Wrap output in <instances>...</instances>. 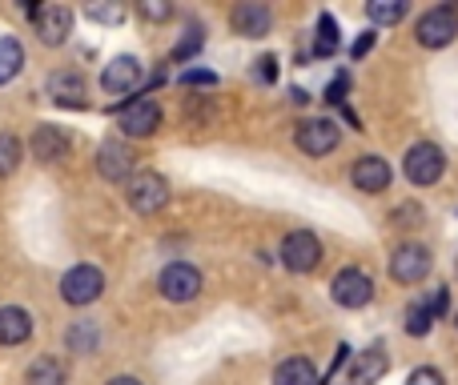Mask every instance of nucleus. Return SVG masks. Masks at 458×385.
Masks as SVG:
<instances>
[{"label":"nucleus","mask_w":458,"mask_h":385,"mask_svg":"<svg viewBox=\"0 0 458 385\" xmlns=\"http://www.w3.org/2000/svg\"><path fill=\"white\" fill-rule=\"evenodd\" d=\"M403 173H406V181H411V185L430 189V185H438V181H443V173H446V153L438 149L435 141L411 145V149H406V157H403Z\"/></svg>","instance_id":"obj_1"},{"label":"nucleus","mask_w":458,"mask_h":385,"mask_svg":"<svg viewBox=\"0 0 458 385\" xmlns=\"http://www.w3.org/2000/svg\"><path fill=\"white\" fill-rule=\"evenodd\" d=\"M125 197H129V205H133L141 217H153L157 209H165V201H169V181H165L161 173H153V169H141V173H129Z\"/></svg>","instance_id":"obj_2"},{"label":"nucleus","mask_w":458,"mask_h":385,"mask_svg":"<svg viewBox=\"0 0 458 385\" xmlns=\"http://www.w3.org/2000/svg\"><path fill=\"white\" fill-rule=\"evenodd\" d=\"M282 265L290 273H314L322 265V241H318L310 229H293L282 241Z\"/></svg>","instance_id":"obj_3"},{"label":"nucleus","mask_w":458,"mask_h":385,"mask_svg":"<svg viewBox=\"0 0 458 385\" xmlns=\"http://www.w3.org/2000/svg\"><path fill=\"white\" fill-rule=\"evenodd\" d=\"M157 289H161V297H165V301L185 305V301H193L201 293V273L190 265V261H174V265L161 269Z\"/></svg>","instance_id":"obj_4"},{"label":"nucleus","mask_w":458,"mask_h":385,"mask_svg":"<svg viewBox=\"0 0 458 385\" xmlns=\"http://www.w3.org/2000/svg\"><path fill=\"white\" fill-rule=\"evenodd\" d=\"M101 293H105V273L97 265H72L61 277V297L69 305H93Z\"/></svg>","instance_id":"obj_5"},{"label":"nucleus","mask_w":458,"mask_h":385,"mask_svg":"<svg viewBox=\"0 0 458 385\" xmlns=\"http://www.w3.org/2000/svg\"><path fill=\"white\" fill-rule=\"evenodd\" d=\"M430 265H435V257H430L427 245H398L394 257H390V277L398 285H419L430 273Z\"/></svg>","instance_id":"obj_6"},{"label":"nucleus","mask_w":458,"mask_h":385,"mask_svg":"<svg viewBox=\"0 0 458 385\" xmlns=\"http://www.w3.org/2000/svg\"><path fill=\"white\" fill-rule=\"evenodd\" d=\"M293 141H298V149L306 153V157H326V153L338 149L342 133H338V125H334V121L314 117V121H301L298 133H293Z\"/></svg>","instance_id":"obj_7"},{"label":"nucleus","mask_w":458,"mask_h":385,"mask_svg":"<svg viewBox=\"0 0 458 385\" xmlns=\"http://www.w3.org/2000/svg\"><path fill=\"white\" fill-rule=\"evenodd\" d=\"M330 297L338 301L342 309H362V305H370V297H374L370 273H362V269H342V273L330 281Z\"/></svg>","instance_id":"obj_8"},{"label":"nucleus","mask_w":458,"mask_h":385,"mask_svg":"<svg viewBox=\"0 0 458 385\" xmlns=\"http://www.w3.org/2000/svg\"><path fill=\"white\" fill-rule=\"evenodd\" d=\"M454 37H458V13L451 4L430 8V13L419 21V45L422 48H446Z\"/></svg>","instance_id":"obj_9"},{"label":"nucleus","mask_w":458,"mask_h":385,"mask_svg":"<svg viewBox=\"0 0 458 385\" xmlns=\"http://www.w3.org/2000/svg\"><path fill=\"white\" fill-rule=\"evenodd\" d=\"M161 129V105L153 96H137L121 109V133L125 137H153Z\"/></svg>","instance_id":"obj_10"},{"label":"nucleus","mask_w":458,"mask_h":385,"mask_svg":"<svg viewBox=\"0 0 458 385\" xmlns=\"http://www.w3.org/2000/svg\"><path fill=\"white\" fill-rule=\"evenodd\" d=\"M32 24H37L40 45L56 48V45H64V40H69V32H72V13H69L64 4H40V13L32 16Z\"/></svg>","instance_id":"obj_11"},{"label":"nucleus","mask_w":458,"mask_h":385,"mask_svg":"<svg viewBox=\"0 0 458 385\" xmlns=\"http://www.w3.org/2000/svg\"><path fill=\"white\" fill-rule=\"evenodd\" d=\"M69 133L64 129H56V125H37V133H32V141H29V153L40 161V165H56V161H64L69 157Z\"/></svg>","instance_id":"obj_12"},{"label":"nucleus","mask_w":458,"mask_h":385,"mask_svg":"<svg viewBox=\"0 0 458 385\" xmlns=\"http://www.w3.org/2000/svg\"><path fill=\"white\" fill-rule=\"evenodd\" d=\"M101 85H105V93H117V96L133 93L141 85V61L137 56H113L101 72Z\"/></svg>","instance_id":"obj_13"},{"label":"nucleus","mask_w":458,"mask_h":385,"mask_svg":"<svg viewBox=\"0 0 458 385\" xmlns=\"http://www.w3.org/2000/svg\"><path fill=\"white\" fill-rule=\"evenodd\" d=\"M350 181H354L358 193H386L390 181H394V173H390V165L382 157H358Z\"/></svg>","instance_id":"obj_14"},{"label":"nucleus","mask_w":458,"mask_h":385,"mask_svg":"<svg viewBox=\"0 0 458 385\" xmlns=\"http://www.w3.org/2000/svg\"><path fill=\"white\" fill-rule=\"evenodd\" d=\"M229 24H233V32H242V37L258 40L269 32V24H274V16H269L266 4H258V0H245V4L233 8V16H229Z\"/></svg>","instance_id":"obj_15"},{"label":"nucleus","mask_w":458,"mask_h":385,"mask_svg":"<svg viewBox=\"0 0 458 385\" xmlns=\"http://www.w3.org/2000/svg\"><path fill=\"white\" fill-rule=\"evenodd\" d=\"M45 88H48V96H53L56 105H64V109H85L89 105V88H85V80H81L77 72H53Z\"/></svg>","instance_id":"obj_16"},{"label":"nucleus","mask_w":458,"mask_h":385,"mask_svg":"<svg viewBox=\"0 0 458 385\" xmlns=\"http://www.w3.org/2000/svg\"><path fill=\"white\" fill-rule=\"evenodd\" d=\"M129 169H133V153L125 149V141H105L97 149V173L105 181H125Z\"/></svg>","instance_id":"obj_17"},{"label":"nucleus","mask_w":458,"mask_h":385,"mask_svg":"<svg viewBox=\"0 0 458 385\" xmlns=\"http://www.w3.org/2000/svg\"><path fill=\"white\" fill-rule=\"evenodd\" d=\"M386 370H390L386 354L374 346V349H366V354L354 357V365H350V385H378L386 378Z\"/></svg>","instance_id":"obj_18"},{"label":"nucleus","mask_w":458,"mask_h":385,"mask_svg":"<svg viewBox=\"0 0 458 385\" xmlns=\"http://www.w3.org/2000/svg\"><path fill=\"white\" fill-rule=\"evenodd\" d=\"M32 338V317L21 305H4L0 309V346H21Z\"/></svg>","instance_id":"obj_19"},{"label":"nucleus","mask_w":458,"mask_h":385,"mask_svg":"<svg viewBox=\"0 0 458 385\" xmlns=\"http://www.w3.org/2000/svg\"><path fill=\"white\" fill-rule=\"evenodd\" d=\"M274 385H318V370L306 357H290L274 370Z\"/></svg>","instance_id":"obj_20"},{"label":"nucleus","mask_w":458,"mask_h":385,"mask_svg":"<svg viewBox=\"0 0 458 385\" xmlns=\"http://www.w3.org/2000/svg\"><path fill=\"white\" fill-rule=\"evenodd\" d=\"M24 381L29 385H64L69 373H64V365L56 362V357H37V362L29 365V373H24Z\"/></svg>","instance_id":"obj_21"},{"label":"nucleus","mask_w":458,"mask_h":385,"mask_svg":"<svg viewBox=\"0 0 458 385\" xmlns=\"http://www.w3.org/2000/svg\"><path fill=\"white\" fill-rule=\"evenodd\" d=\"M24 69V48L21 40L13 37H0V85H8V80H16Z\"/></svg>","instance_id":"obj_22"},{"label":"nucleus","mask_w":458,"mask_h":385,"mask_svg":"<svg viewBox=\"0 0 458 385\" xmlns=\"http://www.w3.org/2000/svg\"><path fill=\"white\" fill-rule=\"evenodd\" d=\"M85 16L93 24H125L129 8H125V0H93V4L85 8Z\"/></svg>","instance_id":"obj_23"},{"label":"nucleus","mask_w":458,"mask_h":385,"mask_svg":"<svg viewBox=\"0 0 458 385\" xmlns=\"http://www.w3.org/2000/svg\"><path fill=\"white\" fill-rule=\"evenodd\" d=\"M97 341H101V333H97L93 322H81V325H72V330L64 333V346H69V354H93Z\"/></svg>","instance_id":"obj_24"},{"label":"nucleus","mask_w":458,"mask_h":385,"mask_svg":"<svg viewBox=\"0 0 458 385\" xmlns=\"http://www.w3.org/2000/svg\"><path fill=\"white\" fill-rule=\"evenodd\" d=\"M366 16H370L374 24H398L406 16V0H370Z\"/></svg>","instance_id":"obj_25"},{"label":"nucleus","mask_w":458,"mask_h":385,"mask_svg":"<svg viewBox=\"0 0 458 385\" xmlns=\"http://www.w3.org/2000/svg\"><path fill=\"white\" fill-rule=\"evenodd\" d=\"M338 53V21L330 13H322L318 21V40H314V56H334Z\"/></svg>","instance_id":"obj_26"},{"label":"nucleus","mask_w":458,"mask_h":385,"mask_svg":"<svg viewBox=\"0 0 458 385\" xmlns=\"http://www.w3.org/2000/svg\"><path fill=\"white\" fill-rule=\"evenodd\" d=\"M21 161H24V145L13 133H0V177H13Z\"/></svg>","instance_id":"obj_27"},{"label":"nucleus","mask_w":458,"mask_h":385,"mask_svg":"<svg viewBox=\"0 0 458 385\" xmlns=\"http://www.w3.org/2000/svg\"><path fill=\"white\" fill-rule=\"evenodd\" d=\"M201 45H206V32H201V24H193V29H185V37L177 40L174 61H190V56H198Z\"/></svg>","instance_id":"obj_28"},{"label":"nucleus","mask_w":458,"mask_h":385,"mask_svg":"<svg viewBox=\"0 0 458 385\" xmlns=\"http://www.w3.org/2000/svg\"><path fill=\"white\" fill-rule=\"evenodd\" d=\"M430 325H435V317H430L427 305H411V309H406V333H411V338H427Z\"/></svg>","instance_id":"obj_29"},{"label":"nucleus","mask_w":458,"mask_h":385,"mask_svg":"<svg viewBox=\"0 0 458 385\" xmlns=\"http://www.w3.org/2000/svg\"><path fill=\"white\" fill-rule=\"evenodd\" d=\"M137 13H141L145 21H169V16H174V4H169V0H141Z\"/></svg>","instance_id":"obj_30"},{"label":"nucleus","mask_w":458,"mask_h":385,"mask_svg":"<svg viewBox=\"0 0 458 385\" xmlns=\"http://www.w3.org/2000/svg\"><path fill=\"white\" fill-rule=\"evenodd\" d=\"M182 85L185 88H214L217 85V72H209V69H185V77H182Z\"/></svg>","instance_id":"obj_31"},{"label":"nucleus","mask_w":458,"mask_h":385,"mask_svg":"<svg viewBox=\"0 0 458 385\" xmlns=\"http://www.w3.org/2000/svg\"><path fill=\"white\" fill-rule=\"evenodd\" d=\"M406 385H446V378L435 370V365H419V370L406 378Z\"/></svg>","instance_id":"obj_32"},{"label":"nucleus","mask_w":458,"mask_h":385,"mask_svg":"<svg viewBox=\"0 0 458 385\" xmlns=\"http://www.w3.org/2000/svg\"><path fill=\"white\" fill-rule=\"evenodd\" d=\"M346 88H350V77L342 72L338 80H330V88H326V101H330V105H342V101H346Z\"/></svg>","instance_id":"obj_33"},{"label":"nucleus","mask_w":458,"mask_h":385,"mask_svg":"<svg viewBox=\"0 0 458 385\" xmlns=\"http://www.w3.org/2000/svg\"><path fill=\"white\" fill-rule=\"evenodd\" d=\"M258 80L274 85V80H277V56H261V61H258Z\"/></svg>","instance_id":"obj_34"},{"label":"nucleus","mask_w":458,"mask_h":385,"mask_svg":"<svg viewBox=\"0 0 458 385\" xmlns=\"http://www.w3.org/2000/svg\"><path fill=\"white\" fill-rule=\"evenodd\" d=\"M446 301H451V297H446V289H435L427 301H422V305L430 309V317H443L446 314Z\"/></svg>","instance_id":"obj_35"},{"label":"nucleus","mask_w":458,"mask_h":385,"mask_svg":"<svg viewBox=\"0 0 458 385\" xmlns=\"http://www.w3.org/2000/svg\"><path fill=\"white\" fill-rule=\"evenodd\" d=\"M374 40H378V37H374V32H362V37L354 40V48H350V56H354V61H362V56L374 48Z\"/></svg>","instance_id":"obj_36"},{"label":"nucleus","mask_w":458,"mask_h":385,"mask_svg":"<svg viewBox=\"0 0 458 385\" xmlns=\"http://www.w3.org/2000/svg\"><path fill=\"white\" fill-rule=\"evenodd\" d=\"M109 385H141V381H137V378H113Z\"/></svg>","instance_id":"obj_37"},{"label":"nucleus","mask_w":458,"mask_h":385,"mask_svg":"<svg viewBox=\"0 0 458 385\" xmlns=\"http://www.w3.org/2000/svg\"><path fill=\"white\" fill-rule=\"evenodd\" d=\"M454 325H458V314H454Z\"/></svg>","instance_id":"obj_38"}]
</instances>
